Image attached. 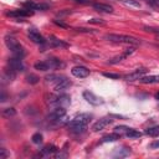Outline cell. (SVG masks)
Returning <instances> with one entry per match:
<instances>
[{
  "label": "cell",
  "mask_w": 159,
  "mask_h": 159,
  "mask_svg": "<svg viewBox=\"0 0 159 159\" xmlns=\"http://www.w3.org/2000/svg\"><path fill=\"white\" fill-rule=\"evenodd\" d=\"M89 120H91V116L89 114H78V116H76L68 123L70 132H72L73 134H82V133H84Z\"/></svg>",
  "instance_id": "obj_1"
},
{
  "label": "cell",
  "mask_w": 159,
  "mask_h": 159,
  "mask_svg": "<svg viewBox=\"0 0 159 159\" xmlns=\"http://www.w3.org/2000/svg\"><path fill=\"white\" fill-rule=\"evenodd\" d=\"M45 78H46L47 82L53 83V88H55V91L57 93L68 89L71 87V84H72V82L67 77H65L62 75H55V73H52V75H47Z\"/></svg>",
  "instance_id": "obj_2"
},
{
  "label": "cell",
  "mask_w": 159,
  "mask_h": 159,
  "mask_svg": "<svg viewBox=\"0 0 159 159\" xmlns=\"http://www.w3.org/2000/svg\"><path fill=\"white\" fill-rule=\"evenodd\" d=\"M104 39L111 41V42H116V43H127V45H139L140 41L137 37L129 36V35H118V34H107L104 35Z\"/></svg>",
  "instance_id": "obj_3"
},
{
  "label": "cell",
  "mask_w": 159,
  "mask_h": 159,
  "mask_svg": "<svg viewBox=\"0 0 159 159\" xmlns=\"http://www.w3.org/2000/svg\"><path fill=\"white\" fill-rule=\"evenodd\" d=\"M5 43L6 46L10 48V51L12 52V55L15 57H19V58H22L25 56V48L16 41L15 37L12 36H6L5 37Z\"/></svg>",
  "instance_id": "obj_4"
},
{
  "label": "cell",
  "mask_w": 159,
  "mask_h": 159,
  "mask_svg": "<svg viewBox=\"0 0 159 159\" xmlns=\"http://www.w3.org/2000/svg\"><path fill=\"white\" fill-rule=\"evenodd\" d=\"M47 103L48 104H52L55 107L57 106H67L71 103V97L68 94H50L48 96V99H47Z\"/></svg>",
  "instance_id": "obj_5"
},
{
  "label": "cell",
  "mask_w": 159,
  "mask_h": 159,
  "mask_svg": "<svg viewBox=\"0 0 159 159\" xmlns=\"http://www.w3.org/2000/svg\"><path fill=\"white\" fill-rule=\"evenodd\" d=\"M83 98L89 103V104H92V106H101V104H103V99L101 98V97H98V96H96L93 92H91V91H84L83 92Z\"/></svg>",
  "instance_id": "obj_6"
},
{
  "label": "cell",
  "mask_w": 159,
  "mask_h": 159,
  "mask_svg": "<svg viewBox=\"0 0 159 159\" xmlns=\"http://www.w3.org/2000/svg\"><path fill=\"white\" fill-rule=\"evenodd\" d=\"M113 120H114V119H112L111 117H103V118L98 119V120L92 125V130H93V132H99V130L107 128L109 124H112Z\"/></svg>",
  "instance_id": "obj_7"
},
{
  "label": "cell",
  "mask_w": 159,
  "mask_h": 159,
  "mask_svg": "<svg viewBox=\"0 0 159 159\" xmlns=\"http://www.w3.org/2000/svg\"><path fill=\"white\" fill-rule=\"evenodd\" d=\"M147 72H148V70H147V68L140 67V68H137L135 71H133V72H130V73H128V75L123 76V78H124L125 81H135V80H140V78H142Z\"/></svg>",
  "instance_id": "obj_8"
},
{
  "label": "cell",
  "mask_w": 159,
  "mask_h": 159,
  "mask_svg": "<svg viewBox=\"0 0 159 159\" xmlns=\"http://www.w3.org/2000/svg\"><path fill=\"white\" fill-rule=\"evenodd\" d=\"M66 116V108L63 106H57L55 107L50 114H48V120H57V119H61L62 117Z\"/></svg>",
  "instance_id": "obj_9"
},
{
  "label": "cell",
  "mask_w": 159,
  "mask_h": 159,
  "mask_svg": "<svg viewBox=\"0 0 159 159\" xmlns=\"http://www.w3.org/2000/svg\"><path fill=\"white\" fill-rule=\"evenodd\" d=\"M24 7L29 9V10H46L50 7V4H45V2H35L32 0H29L26 2H24Z\"/></svg>",
  "instance_id": "obj_10"
},
{
  "label": "cell",
  "mask_w": 159,
  "mask_h": 159,
  "mask_svg": "<svg viewBox=\"0 0 159 159\" xmlns=\"http://www.w3.org/2000/svg\"><path fill=\"white\" fill-rule=\"evenodd\" d=\"M134 51H135V47H129V48H125L123 53H120V55H118V56H116V57L111 58V60L108 61V65H116V63H118V62L123 61L124 58H127L128 56H130V55H132Z\"/></svg>",
  "instance_id": "obj_11"
},
{
  "label": "cell",
  "mask_w": 159,
  "mask_h": 159,
  "mask_svg": "<svg viewBox=\"0 0 159 159\" xmlns=\"http://www.w3.org/2000/svg\"><path fill=\"white\" fill-rule=\"evenodd\" d=\"M29 37H30V40L32 41V42H35V43H39V45H45L46 43V40L43 39V36L36 30V29H30L29 30Z\"/></svg>",
  "instance_id": "obj_12"
},
{
  "label": "cell",
  "mask_w": 159,
  "mask_h": 159,
  "mask_svg": "<svg viewBox=\"0 0 159 159\" xmlns=\"http://www.w3.org/2000/svg\"><path fill=\"white\" fill-rule=\"evenodd\" d=\"M7 65H9L10 68H12V70L16 71V72L24 71V68H25V66H24V63H22V58H19V57H15V56H12L11 58H9Z\"/></svg>",
  "instance_id": "obj_13"
},
{
  "label": "cell",
  "mask_w": 159,
  "mask_h": 159,
  "mask_svg": "<svg viewBox=\"0 0 159 159\" xmlns=\"http://www.w3.org/2000/svg\"><path fill=\"white\" fill-rule=\"evenodd\" d=\"M32 10H29V9H21V10H11V11H7L6 15L7 16H11V17H15V19H21V17H26V16H30L32 15Z\"/></svg>",
  "instance_id": "obj_14"
},
{
  "label": "cell",
  "mask_w": 159,
  "mask_h": 159,
  "mask_svg": "<svg viewBox=\"0 0 159 159\" xmlns=\"http://www.w3.org/2000/svg\"><path fill=\"white\" fill-rule=\"evenodd\" d=\"M71 73L77 78H84V77L89 76V70L84 66H75L71 70Z\"/></svg>",
  "instance_id": "obj_15"
},
{
  "label": "cell",
  "mask_w": 159,
  "mask_h": 159,
  "mask_svg": "<svg viewBox=\"0 0 159 159\" xmlns=\"http://www.w3.org/2000/svg\"><path fill=\"white\" fill-rule=\"evenodd\" d=\"M46 45L50 46V47H68V43L60 40V39H56L55 36H51L47 41H46Z\"/></svg>",
  "instance_id": "obj_16"
},
{
  "label": "cell",
  "mask_w": 159,
  "mask_h": 159,
  "mask_svg": "<svg viewBox=\"0 0 159 159\" xmlns=\"http://www.w3.org/2000/svg\"><path fill=\"white\" fill-rule=\"evenodd\" d=\"M46 61H47V63L50 66V70H57V68H63L65 67V62H62L60 58L48 57Z\"/></svg>",
  "instance_id": "obj_17"
},
{
  "label": "cell",
  "mask_w": 159,
  "mask_h": 159,
  "mask_svg": "<svg viewBox=\"0 0 159 159\" xmlns=\"http://www.w3.org/2000/svg\"><path fill=\"white\" fill-rule=\"evenodd\" d=\"M93 9L97 10V11H101V12H107V14H111L113 12V7L108 4H103V2H93L92 4Z\"/></svg>",
  "instance_id": "obj_18"
},
{
  "label": "cell",
  "mask_w": 159,
  "mask_h": 159,
  "mask_svg": "<svg viewBox=\"0 0 159 159\" xmlns=\"http://www.w3.org/2000/svg\"><path fill=\"white\" fill-rule=\"evenodd\" d=\"M58 149H57V147H55L53 144H47V145H45L42 149H41V153H40V157H42V155H50V154H53V153H56Z\"/></svg>",
  "instance_id": "obj_19"
},
{
  "label": "cell",
  "mask_w": 159,
  "mask_h": 159,
  "mask_svg": "<svg viewBox=\"0 0 159 159\" xmlns=\"http://www.w3.org/2000/svg\"><path fill=\"white\" fill-rule=\"evenodd\" d=\"M132 153L130 148H127V147H123V148H117L116 152L113 153V157L116 158H122V157H127Z\"/></svg>",
  "instance_id": "obj_20"
},
{
  "label": "cell",
  "mask_w": 159,
  "mask_h": 159,
  "mask_svg": "<svg viewBox=\"0 0 159 159\" xmlns=\"http://www.w3.org/2000/svg\"><path fill=\"white\" fill-rule=\"evenodd\" d=\"M120 133H117V132H113V133H111V134H107V135H104L103 138H102V143H108V142H116V140H118V139H120Z\"/></svg>",
  "instance_id": "obj_21"
},
{
  "label": "cell",
  "mask_w": 159,
  "mask_h": 159,
  "mask_svg": "<svg viewBox=\"0 0 159 159\" xmlns=\"http://www.w3.org/2000/svg\"><path fill=\"white\" fill-rule=\"evenodd\" d=\"M139 81L142 83H145V84H148V83H159V76H155V75H153V76H143Z\"/></svg>",
  "instance_id": "obj_22"
},
{
  "label": "cell",
  "mask_w": 159,
  "mask_h": 159,
  "mask_svg": "<svg viewBox=\"0 0 159 159\" xmlns=\"http://www.w3.org/2000/svg\"><path fill=\"white\" fill-rule=\"evenodd\" d=\"M124 134H125V137L132 138V139H135V138H140V137H142V133H140L139 130L134 129V128H128Z\"/></svg>",
  "instance_id": "obj_23"
},
{
  "label": "cell",
  "mask_w": 159,
  "mask_h": 159,
  "mask_svg": "<svg viewBox=\"0 0 159 159\" xmlns=\"http://www.w3.org/2000/svg\"><path fill=\"white\" fill-rule=\"evenodd\" d=\"M34 67H35L36 70H39V71H48V70H50V66H48V63H47L46 60H45V61L36 62V63L34 65Z\"/></svg>",
  "instance_id": "obj_24"
},
{
  "label": "cell",
  "mask_w": 159,
  "mask_h": 159,
  "mask_svg": "<svg viewBox=\"0 0 159 159\" xmlns=\"http://www.w3.org/2000/svg\"><path fill=\"white\" fill-rule=\"evenodd\" d=\"M15 76H16V71H14L12 68H7V70H5V72H4V80H6V81H12L14 78H15Z\"/></svg>",
  "instance_id": "obj_25"
},
{
  "label": "cell",
  "mask_w": 159,
  "mask_h": 159,
  "mask_svg": "<svg viewBox=\"0 0 159 159\" xmlns=\"http://www.w3.org/2000/svg\"><path fill=\"white\" fill-rule=\"evenodd\" d=\"M145 134L149 137H158L159 135V125H154V127H149L145 129Z\"/></svg>",
  "instance_id": "obj_26"
},
{
  "label": "cell",
  "mask_w": 159,
  "mask_h": 159,
  "mask_svg": "<svg viewBox=\"0 0 159 159\" xmlns=\"http://www.w3.org/2000/svg\"><path fill=\"white\" fill-rule=\"evenodd\" d=\"M119 1L129 7H140V4L137 0H119Z\"/></svg>",
  "instance_id": "obj_27"
},
{
  "label": "cell",
  "mask_w": 159,
  "mask_h": 159,
  "mask_svg": "<svg viewBox=\"0 0 159 159\" xmlns=\"http://www.w3.org/2000/svg\"><path fill=\"white\" fill-rule=\"evenodd\" d=\"M15 114H16V111H15V108H12V107H10V108H5V109L2 111V116H4L5 118L14 117Z\"/></svg>",
  "instance_id": "obj_28"
},
{
  "label": "cell",
  "mask_w": 159,
  "mask_h": 159,
  "mask_svg": "<svg viewBox=\"0 0 159 159\" xmlns=\"http://www.w3.org/2000/svg\"><path fill=\"white\" fill-rule=\"evenodd\" d=\"M39 77L37 76H35V75H29L27 77H26V82L27 83H30V84H36L37 82H39Z\"/></svg>",
  "instance_id": "obj_29"
},
{
  "label": "cell",
  "mask_w": 159,
  "mask_h": 159,
  "mask_svg": "<svg viewBox=\"0 0 159 159\" xmlns=\"http://www.w3.org/2000/svg\"><path fill=\"white\" fill-rule=\"evenodd\" d=\"M103 76L107 77V78H112V80H119V78H122L120 75H118V73H112V72H103Z\"/></svg>",
  "instance_id": "obj_30"
},
{
  "label": "cell",
  "mask_w": 159,
  "mask_h": 159,
  "mask_svg": "<svg viewBox=\"0 0 159 159\" xmlns=\"http://www.w3.org/2000/svg\"><path fill=\"white\" fill-rule=\"evenodd\" d=\"M31 139L35 144H40V143H42V134L41 133H35Z\"/></svg>",
  "instance_id": "obj_31"
},
{
  "label": "cell",
  "mask_w": 159,
  "mask_h": 159,
  "mask_svg": "<svg viewBox=\"0 0 159 159\" xmlns=\"http://www.w3.org/2000/svg\"><path fill=\"white\" fill-rule=\"evenodd\" d=\"M144 30L147 32H152L155 35H159V27H154V26H144Z\"/></svg>",
  "instance_id": "obj_32"
},
{
  "label": "cell",
  "mask_w": 159,
  "mask_h": 159,
  "mask_svg": "<svg viewBox=\"0 0 159 159\" xmlns=\"http://www.w3.org/2000/svg\"><path fill=\"white\" fill-rule=\"evenodd\" d=\"M128 128H129V127H127V125H117V127H114V132L122 134V133H125Z\"/></svg>",
  "instance_id": "obj_33"
},
{
  "label": "cell",
  "mask_w": 159,
  "mask_h": 159,
  "mask_svg": "<svg viewBox=\"0 0 159 159\" xmlns=\"http://www.w3.org/2000/svg\"><path fill=\"white\" fill-rule=\"evenodd\" d=\"M89 24H99V25H104V21L102 19H91L88 20Z\"/></svg>",
  "instance_id": "obj_34"
},
{
  "label": "cell",
  "mask_w": 159,
  "mask_h": 159,
  "mask_svg": "<svg viewBox=\"0 0 159 159\" xmlns=\"http://www.w3.org/2000/svg\"><path fill=\"white\" fill-rule=\"evenodd\" d=\"M78 32H87V34H93V32H96L94 30H91V29H84V27H78V29H76Z\"/></svg>",
  "instance_id": "obj_35"
},
{
  "label": "cell",
  "mask_w": 159,
  "mask_h": 159,
  "mask_svg": "<svg viewBox=\"0 0 159 159\" xmlns=\"http://www.w3.org/2000/svg\"><path fill=\"white\" fill-rule=\"evenodd\" d=\"M149 148H152V149H157V148H159V139L153 140V142L149 144Z\"/></svg>",
  "instance_id": "obj_36"
},
{
  "label": "cell",
  "mask_w": 159,
  "mask_h": 159,
  "mask_svg": "<svg viewBox=\"0 0 159 159\" xmlns=\"http://www.w3.org/2000/svg\"><path fill=\"white\" fill-rule=\"evenodd\" d=\"M0 152H1V159H5V158H7V152H6V149L1 148V149H0Z\"/></svg>",
  "instance_id": "obj_37"
},
{
  "label": "cell",
  "mask_w": 159,
  "mask_h": 159,
  "mask_svg": "<svg viewBox=\"0 0 159 159\" xmlns=\"http://www.w3.org/2000/svg\"><path fill=\"white\" fill-rule=\"evenodd\" d=\"M72 1L80 2V4H89V2H91V0H72Z\"/></svg>",
  "instance_id": "obj_38"
},
{
  "label": "cell",
  "mask_w": 159,
  "mask_h": 159,
  "mask_svg": "<svg viewBox=\"0 0 159 159\" xmlns=\"http://www.w3.org/2000/svg\"><path fill=\"white\" fill-rule=\"evenodd\" d=\"M6 101V93H5V91L2 89V94H1V102H5Z\"/></svg>",
  "instance_id": "obj_39"
},
{
  "label": "cell",
  "mask_w": 159,
  "mask_h": 159,
  "mask_svg": "<svg viewBox=\"0 0 159 159\" xmlns=\"http://www.w3.org/2000/svg\"><path fill=\"white\" fill-rule=\"evenodd\" d=\"M155 98H157V99H159V92H158V93H155Z\"/></svg>",
  "instance_id": "obj_40"
}]
</instances>
